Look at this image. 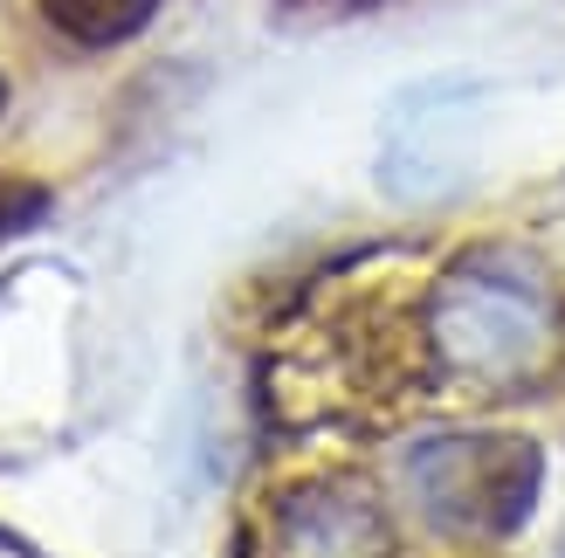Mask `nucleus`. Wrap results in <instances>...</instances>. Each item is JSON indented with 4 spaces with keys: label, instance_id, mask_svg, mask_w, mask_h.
<instances>
[{
    "label": "nucleus",
    "instance_id": "20e7f679",
    "mask_svg": "<svg viewBox=\"0 0 565 558\" xmlns=\"http://www.w3.org/2000/svg\"><path fill=\"white\" fill-rule=\"evenodd\" d=\"M0 104H8V90H0Z\"/></svg>",
    "mask_w": 565,
    "mask_h": 558
},
{
    "label": "nucleus",
    "instance_id": "f03ea898",
    "mask_svg": "<svg viewBox=\"0 0 565 558\" xmlns=\"http://www.w3.org/2000/svg\"><path fill=\"white\" fill-rule=\"evenodd\" d=\"M159 0H42V14L63 28L70 42H90V49H110V42H125L138 35V28L152 21Z\"/></svg>",
    "mask_w": 565,
    "mask_h": 558
},
{
    "label": "nucleus",
    "instance_id": "7ed1b4c3",
    "mask_svg": "<svg viewBox=\"0 0 565 558\" xmlns=\"http://www.w3.org/2000/svg\"><path fill=\"white\" fill-rule=\"evenodd\" d=\"M21 214H35V193H28V186H8V180H0V235H8V228H14Z\"/></svg>",
    "mask_w": 565,
    "mask_h": 558
},
{
    "label": "nucleus",
    "instance_id": "f257e3e1",
    "mask_svg": "<svg viewBox=\"0 0 565 558\" xmlns=\"http://www.w3.org/2000/svg\"><path fill=\"white\" fill-rule=\"evenodd\" d=\"M414 490L448 532H518L539 496V449L518 434H448L414 455Z\"/></svg>",
    "mask_w": 565,
    "mask_h": 558
}]
</instances>
